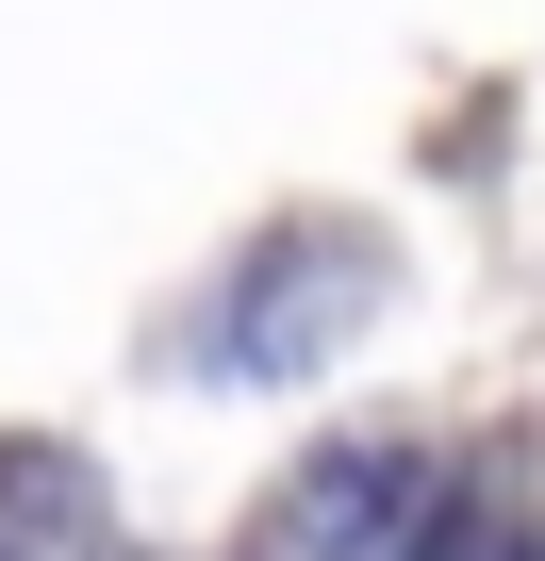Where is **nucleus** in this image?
Returning <instances> with one entry per match:
<instances>
[]
</instances>
